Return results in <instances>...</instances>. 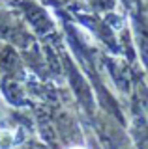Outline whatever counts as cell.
<instances>
[{"label": "cell", "mask_w": 148, "mask_h": 149, "mask_svg": "<svg viewBox=\"0 0 148 149\" xmlns=\"http://www.w3.org/2000/svg\"><path fill=\"white\" fill-rule=\"evenodd\" d=\"M13 142H15V136L11 130H0V149H10Z\"/></svg>", "instance_id": "6da1fadb"}, {"label": "cell", "mask_w": 148, "mask_h": 149, "mask_svg": "<svg viewBox=\"0 0 148 149\" xmlns=\"http://www.w3.org/2000/svg\"><path fill=\"white\" fill-rule=\"evenodd\" d=\"M73 149H82V147H73Z\"/></svg>", "instance_id": "7a4b0ae2"}]
</instances>
